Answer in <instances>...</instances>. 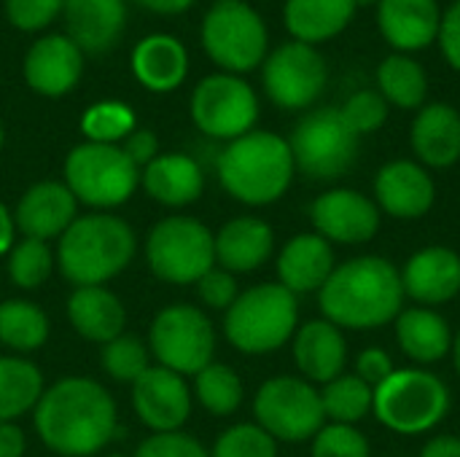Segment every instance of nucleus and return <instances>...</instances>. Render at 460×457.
Wrapping results in <instances>:
<instances>
[{"label":"nucleus","mask_w":460,"mask_h":457,"mask_svg":"<svg viewBox=\"0 0 460 457\" xmlns=\"http://www.w3.org/2000/svg\"><path fill=\"white\" fill-rule=\"evenodd\" d=\"M35 431L59 455H94L116 434V404L94 380L67 377L38 399Z\"/></svg>","instance_id":"1"},{"label":"nucleus","mask_w":460,"mask_h":457,"mask_svg":"<svg viewBox=\"0 0 460 457\" xmlns=\"http://www.w3.org/2000/svg\"><path fill=\"white\" fill-rule=\"evenodd\" d=\"M323 321L337 329L372 331L399 318L404 304L402 272L383 256H358L334 267L318 291Z\"/></svg>","instance_id":"2"},{"label":"nucleus","mask_w":460,"mask_h":457,"mask_svg":"<svg viewBox=\"0 0 460 457\" xmlns=\"http://www.w3.org/2000/svg\"><path fill=\"white\" fill-rule=\"evenodd\" d=\"M294 170L288 140L261 129L232 140L218 156L221 186L253 207L278 202L288 191Z\"/></svg>","instance_id":"3"},{"label":"nucleus","mask_w":460,"mask_h":457,"mask_svg":"<svg viewBox=\"0 0 460 457\" xmlns=\"http://www.w3.org/2000/svg\"><path fill=\"white\" fill-rule=\"evenodd\" d=\"M135 256L132 229L113 215H84L75 218L59 240L57 261L62 275L78 286H100L119 275Z\"/></svg>","instance_id":"4"},{"label":"nucleus","mask_w":460,"mask_h":457,"mask_svg":"<svg viewBox=\"0 0 460 457\" xmlns=\"http://www.w3.org/2000/svg\"><path fill=\"white\" fill-rule=\"evenodd\" d=\"M299 321L296 296L280 283H261L248 288L226 310V339L248 356L280 350L294 334Z\"/></svg>","instance_id":"5"},{"label":"nucleus","mask_w":460,"mask_h":457,"mask_svg":"<svg viewBox=\"0 0 460 457\" xmlns=\"http://www.w3.org/2000/svg\"><path fill=\"white\" fill-rule=\"evenodd\" d=\"M375 417L394 434L418 436L434 431L450 412V388L426 369H396L372 401Z\"/></svg>","instance_id":"6"},{"label":"nucleus","mask_w":460,"mask_h":457,"mask_svg":"<svg viewBox=\"0 0 460 457\" xmlns=\"http://www.w3.org/2000/svg\"><path fill=\"white\" fill-rule=\"evenodd\" d=\"M267 24L243 0H218L202 22V46L208 57L232 75L248 73L267 59Z\"/></svg>","instance_id":"7"},{"label":"nucleus","mask_w":460,"mask_h":457,"mask_svg":"<svg viewBox=\"0 0 460 457\" xmlns=\"http://www.w3.org/2000/svg\"><path fill=\"white\" fill-rule=\"evenodd\" d=\"M294 167L313 180L342 178L358 159V135L345 124L340 108L307 113L291 132Z\"/></svg>","instance_id":"8"},{"label":"nucleus","mask_w":460,"mask_h":457,"mask_svg":"<svg viewBox=\"0 0 460 457\" xmlns=\"http://www.w3.org/2000/svg\"><path fill=\"white\" fill-rule=\"evenodd\" d=\"M151 272L175 286L197 283L216 264V237L194 218L175 215L159 221L146 242Z\"/></svg>","instance_id":"9"},{"label":"nucleus","mask_w":460,"mask_h":457,"mask_svg":"<svg viewBox=\"0 0 460 457\" xmlns=\"http://www.w3.org/2000/svg\"><path fill=\"white\" fill-rule=\"evenodd\" d=\"M65 180L75 199L92 207H116L132 197L140 172L119 145L84 143L70 151Z\"/></svg>","instance_id":"10"},{"label":"nucleus","mask_w":460,"mask_h":457,"mask_svg":"<svg viewBox=\"0 0 460 457\" xmlns=\"http://www.w3.org/2000/svg\"><path fill=\"white\" fill-rule=\"evenodd\" d=\"M253 415L259 428H264L275 442H307L323 428L321 391L299 377H272L267 380L253 401Z\"/></svg>","instance_id":"11"},{"label":"nucleus","mask_w":460,"mask_h":457,"mask_svg":"<svg viewBox=\"0 0 460 457\" xmlns=\"http://www.w3.org/2000/svg\"><path fill=\"white\" fill-rule=\"evenodd\" d=\"M151 350L164 369L175 374H199L208 364H213V323L197 307H167L151 326Z\"/></svg>","instance_id":"12"},{"label":"nucleus","mask_w":460,"mask_h":457,"mask_svg":"<svg viewBox=\"0 0 460 457\" xmlns=\"http://www.w3.org/2000/svg\"><path fill=\"white\" fill-rule=\"evenodd\" d=\"M191 119L194 124L218 140H237L253 132L259 119V100L248 81L218 73L197 83L191 94Z\"/></svg>","instance_id":"13"},{"label":"nucleus","mask_w":460,"mask_h":457,"mask_svg":"<svg viewBox=\"0 0 460 457\" xmlns=\"http://www.w3.org/2000/svg\"><path fill=\"white\" fill-rule=\"evenodd\" d=\"M264 92L286 110L310 108L326 89L329 67L315 46L291 40L264 59Z\"/></svg>","instance_id":"14"},{"label":"nucleus","mask_w":460,"mask_h":457,"mask_svg":"<svg viewBox=\"0 0 460 457\" xmlns=\"http://www.w3.org/2000/svg\"><path fill=\"white\" fill-rule=\"evenodd\" d=\"M313 226L326 242L364 245L380 232V207L361 191L332 189L321 194L313 207Z\"/></svg>","instance_id":"15"},{"label":"nucleus","mask_w":460,"mask_h":457,"mask_svg":"<svg viewBox=\"0 0 460 457\" xmlns=\"http://www.w3.org/2000/svg\"><path fill=\"white\" fill-rule=\"evenodd\" d=\"M132 385L135 412L148 428L156 434H172L186 423L191 412V396L181 374L164 366H148Z\"/></svg>","instance_id":"16"},{"label":"nucleus","mask_w":460,"mask_h":457,"mask_svg":"<svg viewBox=\"0 0 460 457\" xmlns=\"http://www.w3.org/2000/svg\"><path fill=\"white\" fill-rule=\"evenodd\" d=\"M377 207L394 218L415 221L423 218L437 199V186L429 170L410 159H394L375 175Z\"/></svg>","instance_id":"17"},{"label":"nucleus","mask_w":460,"mask_h":457,"mask_svg":"<svg viewBox=\"0 0 460 457\" xmlns=\"http://www.w3.org/2000/svg\"><path fill=\"white\" fill-rule=\"evenodd\" d=\"M404 296L418 304H447L460 294V256L453 248L431 245L412 253L402 269Z\"/></svg>","instance_id":"18"},{"label":"nucleus","mask_w":460,"mask_h":457,"mask_svg":"<svg viewBox=\"0 0 460 457\" xmlns=\"http://www.w3.org/2000/svg\"><path fill=\"white\" fill-rule=\"evenodd\" d=\"M439 0H380L377 27L396 54H412L431 46L439 35Z\"/></svg>","instance_id":"19"},{"label":"nucleus","mask_w":460,"mask_h":457,"mask_svg":"<svg viewBox=\"0 0 460 457\" xmlns=\"http://www.w3.org/2000/svg\"><path fill=\"white\" fill-rule=\"evenodd\" d=\"M84 70V51L65 35H46L32 43L24 57V78L30 89L46 97L67 94Z\"/></svg>","instance_id":"20"},{"label":"nucleus","mask_w":460,"mask_h":457,"mask_svg":"<svg viewBox=\"0 0 460 457\" xmlns=\"http://www.w3.org/2000/svg\"><path fill=\"white\" fill-rule=\"evenodd\" d=\"M418 164L447 170L460 159V113L447 102L423 105L410 129Z\"/></svg>","instance_id":"21"},{"label":"nucleus","mask_w":460,"mask_h":457,"mask_svg":"<svg viewBox=\"0 0 460 457\" xmlns=\"http://www.w3.org/2000/svg\"><path fill=\"white\" fill-rule=\"evenodd\" d=\"M75 221V197L65 183H35L19 202L13 224L30 237V240H51L67 232V226Z\"/></svg>","instance_id":"22"},{"label":"nucleus","mask_w":460,"mask_h":457,"mask_svg":"<svg viewBox=\"0 0 460 457\" xmlns=\"http://www.w3.org/2000/svg\"><path fill=\"white\" fill-rule=\"evenodd\" d=\"M334 250L332 242H326L315 232L296 234L286 242L278 259V277L280 286L296 294L321 291L329 275L334 272Z\"/></svg>","instance_id":"23"},{"label":"nucleus","mask_w":460,"mask_h":457,"mask_svg":"<svg viewBox=\"0 0 460 457\" xmlns=\"http://www.w3.org/2000/svg\"><path fill=\"white\" fill-rule=\"evenodd\" d=\"M294 361L307 382H332L345 372L348 342L329 321H310L294 334Z\"/></svg>","instance_id":"24"},{"label":"nucleus","mask_w":460,"mask_h":457,"mask_svg":"<svg viewBox=\"0 0 460 457\" xmlns=\"http://www.w3.org/2000/svg\"><path fill=\"white\" fill-rule=\"evenodd\" d=\"M65 22L70 40L89 54L108 51L127 22L124 0H65Z\"/></svg>","instance_id":"25"},{"label":"nucleus","mask_w":460,"mask_h":457,"mask_svg":"<svg viewBox=\"0 0 460 457\" xmlns=\"http://www.w3.org/2000/svg\"><path fill=\"white\" fill-rule=\"evenodd\" d=\"M275 248V234L267 221L240 215L221 226L216 234V261L226 272L259 269Z\"/></svg>","instance_id":"26"},{"label":"nucleus","mask_w":460,"mask_h":457,"mask_svg":"<svg viewBox=\"0 0 460 457\" xmlns=\"http://www.w3.org/2000/svg\"><path fill=\"white\" fill-rule=\"evenodd\" d=\"M356 16V0H286L283 22L294 40L315 46L348 30Z\"/></svg>","instance_id":"27"},{"label":"nucleus","mask_w":460,"mask_h":457,"mask_svg":"<svg viewBox=\"0 0 460 457\" xmlns=\"http://www.w3.org/2000/svg\"><path fill=\"white\" fill-rule=\"evenodd\" d=\"M143 189L162 205L183 207L199 199L205 178L199 164L186 154H164L148 162L140 172Z\"/></svg>","instance_id":"28"},{"label":"nucleus","mask_w":460,"mask_h":457,"mask_svg":"<svg viewBox=\"0 0 460 457\" xmlns=\"http://www.w3.org/2000/svg\"><path fill=\"white\" fill-rule=\"evenodd\" d=\"M396 323V342L415 364H437L453 350L450 323L431 307L402 310Z\"/></svg>","instance_id":"29"},{"label":"nucleus","mask_w":460,"mask_h":457,"mask_svg":"<svg viewBox=\"0 0 460 457\" xmlns=\"http://www.w3.org/2000/svg\"><path fill=\"white\" fill-rule=\"evenodd\" d=\"M67 315H70L73 329L84 339L102 342V345L121 337V329L127 321V312L119 296L102 286L75 288V294L67 302Z\"/></svg>","instance_id":"30"},{"label":"nucleus","mask_w":460,"mask_h":457,"mask_svg":"<svg viewBox=\"0 0 460 457\" xmlns=\"http://www.w3.org/2000/svg\"><path fill=\"white\" fill-rule=\"evenodd\" d=\"M135 78L151 92H170L183 83L189 70V54L181 40L170 35H148L132 54Z\"/></svg>","instance_id":"31"},{"label":"nucleus","mask_w":460,"mask_h":457,"mask_svg":"<svg viewBox=\"0 0 460 457\" xmlns=\"http://www.w3.org/2000/svg\"><path fill=\"white\" fill-rule=\"evenodd\" d=\"M377 92L385 97L388 105H396L402 110H420L429 94L426 67L410 54L394 51L377 67Z\"/></svg>","instance_id":"32"},{"label":"nucleus","mask_w":460,"mask_h":457,"mask_svg":"<svg viewBox=\"0 0 460 457\" xmlns=\"http://www.w3.org/2000/svg\"><path fill=\"white\" fill-rule=\"evenodd\" d=\"M43 396L40 372L22 358H0V423L35 409Z\"/></svg>","instance_id":"33"},{"label":"nucleus","mask_w":460,"mask_h":457,"mask_svg":"<svg viewBox=\"0 0 460 457\" xmlns=\"http://www.w3.org/2000/svg\"><path fill=\"white\" fill-rule=\"evenodd\" d=\"M375 388H369L356 374H340L337 380L326 382L321 391L323 415L340 426H356L372 412Z\"/></svg>","instance_id":"34"},{"label":"nucleus","mask_w":460,"mask_h":457,"mask_svg":"<svg viewBox=\"0 0 460 457\" xmlns=\"http://www.w3.org/2000/svg\"><path fill=\"white\" fill-rule=\"evenodd\" d=\"M49 337V318L30 302H3L0 304V342L30 353L38 350Z\"/></svg>","instance_id":"35"},{"label":"nucleus","mask_w":460,"mask_h":457,"mask_svg":"<svg viewBox=\"0 0 460 457\" xmlns=\"http://www.w3.org/2000/svg\"><path fill=\"white\" fill-rule=\"evenodd\" d=\"M197 399H199V404L210 415L226 417L243 401V382H240V377L229 366H224V364H208L197 374Z\"/></svg>","instance_id":"36"},{"label":"nucleus","mask_w":460,"mask_h":457,"mask_svg":"<svg viewBox=\"0 0 460 457\" xmlns=\"http://www.w3.org/2000/svg\"><path fill=\"white\" fill-rule=\"evenodd\" d=\"M135 127V113L129 105L116 102V100H105L92 105L84 119H81V129L89 137V143H116L132 135Z\"/></svg>","instance_id":"37"},{"label":"nucleus","mask_w":460,"mask_h":457,"mask_svg":"<svg viewBox=\"0 0 460 457\" xmlns=\"http://www.w3.org/2000/svg\"><path fill=\"white\" fill-rule=\"evenodd\" d=\"M102 369L119 382H135L148 369V350L137 337H116L102 347Z\"/></svg>","instance_id":"38"},{"label":"nucleus","mask_w":460,"mask_h":457,"mask_svg":"<svg viewBox=\"0 0 460 457\" xmlns=\"http://www.w3.org/2000/svg\"><path fill=\"white\" fill-rule=\"evenodd\" d=\"M51 272V250L40 240H22L8 261V275L19 288H38Z\"/></svg>","instance_id":"39"},{"label":"nucleus","mask_w":460,"mask_h":457,"mask_svg":"<svg viewBox=\"0 0 460 457\" xmlns=\"http://www.w3.org/2000/svg\"><path fill=\"white\" fill-rule=\"evenodd\" d=\"M210 457H278V444L264 428L243 423L221 434Z\"/></svg>","instance_id":"40"},{"label":"nucleus","mask_w":460,"mask_h":457,"mask_svg":"<svg viewBox=\"0 0 460 457\" xmlns=\"http://www.w3.org/2000/svg\"><path fill=\"white\" fill-rule=\"evenodd\" d=\"M388 102L377 89H364L348 97V102L340 108L345 124L361 137V135H372L377 132L385 121H388Z\"/></svg>","instance_id":"41"},{"label":"nucleus","mask_w":460,"mask_h":457,"mask_svg":"<svg viewBox=\"0 0 460 457\" xmlns=\"http://www.w3.org/2000/svg\"><path fill=\"white\" fill-rule=\"evenodd\" d=\"M369 442L356 426H323L313 439V457H369Z\"/></svg>","instance_id":"42"},{"label":"nucleus","mask_w":460,"mask_h":457,"mask_svg":"<svg viewBox=\"0 0 460 457\" xmlns=\"http://www.w3.org/2000/svg\"><path fill=\"white\" fill-rule=\"evenodd\" d=\"M62 5L65 0H8L5 11L13 27L32 32V30L46 27L62 11Z\"/></svg>","instance_id":"43"},{"label":"nucleus","mask_w":460,"mask_h":457,"mask_svg":"<svg viewBox=\"0 0 460 457\" xmlns=\"http://www.w3.org/2000/svg\"><path fill=\"white\" fill-rule=\"evenodd\" d=\"M135 457H210L199 442H194L191 436L186 434H154L148 436L140 447Z\"/></svg>","instance_id":"44"},{"label":"nucleus","mask_w":460,"mask_h":457,"mask_svg":"<svg viewBox=\"0 0 460 457\" xmlns=\"http://www.w3.org/2000/svg\"><path fill=\"white\" fill-rule=\"evenodd\" d=\"M197 288H199V296L208 307L213 310H229L234 304V299L240 296L237 294V283L232 277V272L226 269H210L205 272L199 280H197Z\"/></svg>","instance_id":"45"},{"label":"nucleus","mask_w":460,"mask_h":457,"mask_svg":"<svg viewBox=\"0 0 460 457\" xmlns=\"http://www.w3.org/2000/svg\"><path fill=\"white\" fill-rule=\"evenodd\" d=\"M396 372L394 358L383 347H369L356 361V377H361L369 388H380Z\"/></svg>","instance_id":"46"},{"label":"nucleus","mask_w":460,"mask_h":457,"mask_svg":"<svg viewBox=\"0 0 460 457\" xmlns=\"http://www.w3.org/2000/svg\"><path fill=\"white\" fill-rule=\"evenodd\" d=\"M437 40H439V48H442L447 65L460 73V0L442 11V24H439Z\"/></svg>","instance_id":"47"},{"label":"nucleus","mask_w":460,"mask_h":457,"mask_svg":"<svg viewBox=\"0 0 460 457\" xmlns=\"http://www.w3.org/2000/svg\"><path fill=\"white\" fill-rule=\"evenodd\" d=\"M156 148H159L156 135L148 132V129L132 132L129 137H124V145H121V151L132 159L135 167H140V164L146 167L148 162H154L156 159Z\"/></svg>","instance_id":"48"},{"label":"nucleus","mask_w":460,"mask_h":457,"mask_svg":"<svg viewBox=\"0 0 460 457\" xmlns=\"http://www.w3.org/2000/svg\"><path fill=\"white\" fill-rule=\"evenodd\" d=\"M24 455V434L13 423H0V457Z\"/></svg>","instance_id":"49"},{"label":"nucleus","mask_w":460,"mask_h":457,"mask_svg":"<svg viewBox=\"0 0 460 457\" xmlns=\"http://www.w3.org/2000/svg\"><path fill=\"white\" fill-rule=\"evenodd\" d=\"M420 457H460V439L450 434H439L426 442Z\"/></svg>","instance_id":"50"},{"label":"nucleus","mask_w":460,"mask_h":457,"mask_svg":"<svg viewBox=\"0 0 460 457\" xmlns=\"http://www.w3.org/2000/svg\"><path fill=\"white\" fill-rule=\"evenodd\" d=\"M135 3L156 13H183L186 8H191L194 0H135Z\"/></svg>","instance_id":"51"},{"label":"nucleus","mask_w":460,"mask_h":457,"mask_svg":"<svg viewBox=\"0 0 460 457\" xmlns=\"http://www.w3.org/2000/svg\"><path fill=\"white\" fill-rule=\"evenodd\" d=\"M13 218H11V213L0 205V253H5L8 248H11V242H13Z\"/></svg>","instance_id":"52"},{"label":"nucleus","mask_w":460,"mask_h":457,"mask_svg":"<svg viewBox=\"0 0 460 457\" xmlns=\"http://www.w3.org/2000/svg\"><path fill=\"white\" fill-rule=\"evenodd\" d=\"M453 364H456V372H458V377H460V331L453 337Z\"/></svg>","instance_id":"53"},{"label":"nucleus","mask_w":460,"mask_h":457,"mask_svg":"<svg viewBox=\"0 0 460 457\" xmlns=\"http://www.w3.org/2000/svg\"><path fill=\"white\" fill-rule=\"evenodd\" d=\"M380 0H356V8H361V5H377Z\"/></svg>","instance_id":"54"},{"label":"nucleus","mask_w":460,"mask_h":457,"mask_svg":"<svg viewBox=\"0 0 460 457\" xmlns=\"http://www.w3.org/2000/svg\"><path fill=\"white\" fill-rule=\"evenodd\" d=\"M0 148H3V127H0Z\"/></svg>","instance_id":"55"},{"label":"nucleus","mask_w":460,"mask_h":457,"mask_svg":"<svg viewBox=\"0 0 460 457\" xmlns=\"http://www.w3.org/2000/svg\"><path fill=\"white\" fill-rule=\"evenodd\" d=\"M108 457H124V455H108Z\"/></svg>","instance_id":"56"}]
</instances>
